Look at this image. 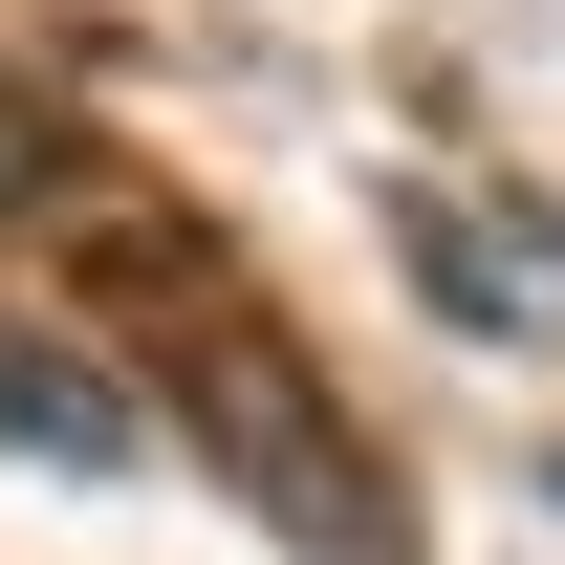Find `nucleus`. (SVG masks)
I'll list each match as a JSON object with an SVG mask.
<instances>
[{"instance_id": "f257e3e1", "label": "nucleus", "mask_w": 565, "mask_h": 565, "mask_svg": "<svg viewBox=\"0 0 565 565\" xmlns=\"http://www.w3.org/2000/svg\"><path fill=\"white\" fill-rule=\"evenodd\" d=\"M174 392H196V435H217V457H239V479H262L327 565H392V544H414V522H392V479L349 457V414L305 392V349H282L262 305H196V327H174Z\"/></svg>"}, {"instance_id": "f03ea898", "label": "nucleus", "mask_w": 565, "mask_h": 565, "mask_svg": "<svg viewBox=\"0 0 565 565\" xmlns=\"http://www.w3.org/2000/svg\"><path fill=\"white\" fill-rule=\"evenodd\" d=\"M392 239H414V282L457 305V327H565V239H544V217H500V196H457V174H414V196H392Z\"/></svg>"}, {"instance_id": "7ed1b4c3", "label": "nucleus", "mask_w": 565, "mask_h": 565, "mask_svg": "<svg viewBox=\"0 0 565 565\" xmlns=\"http://www.w3.org/2000/svg\"><path fill=\"white\" fill-rule=\"evenodd\" d=\"M0 435H22V457H131V392L87 349H0Z\"/></svg>"}, {"instance_id": "20e7f679", "label": "nucleus", "mask_w": 565, "mask_h": 565, "mask_svg": "<svg viewBox=\"0 0 565 565\" xmlns=\"http://www.w3.org/2000/svg\"><path fill=\"white\" fill-rule=\"evenodd\" d=\"M44 196H87V152H66V109L0 66V217H44Z\"/></svg>"}]
</instances>
